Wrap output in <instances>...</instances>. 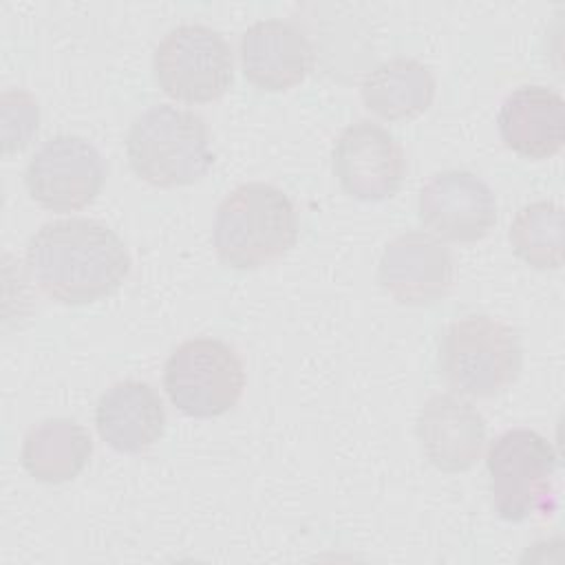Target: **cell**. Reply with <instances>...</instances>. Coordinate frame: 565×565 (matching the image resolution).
<instances>
[{
	"label": "cell",
	"mask_w": 565,
	"mask_h": 565,
	"mask_svg": "<svg viewBox=\"0 0 565 565\" xmlns=\"http://www.w3.org/2000/svg\"><path fill=\"white\" fill-rule=\"evenodd\" d=\"M104 179V157L88 139L77 135L46 139L24 170V185L31 199L53 212L86 207L102 192Z\"/></svg>",
	"instance_id": "8"
},
{
	"label": "cell",
	"mask_w": 565,
	"mask_h": 565,
	"mask_svg": "<svg viewBox=\"0 0 565 565\" xmlns=\"http://www.w3.org/2000/svg\"><path fill=\"white\" fill-rule=\"evenodd\" d=\"M331 163L340 188L360 201L391 199L406 177V157L399 141L369 119L349 124L338 135Z\"/></svg>",
	"instance_id": "9"
},
{
	"label": "cell",
	"mask_w": 565,
	"mask_h": 565,
	"mask_svg": "<svg viewBox=\"0 0 565 565\" xmlns=\"http://www.w3.org/2000/svg\"><path fill=\"white\" fill-rule=\"evenodd\" d=\"M163 388L183 415L218 417L238 404L245 388V366L227 342L210 335L190 338L168 355Z\"/></svg>",
	"instance_id": "6"
},
{
	"label": "cell",
	"mask_w": 565,
	"mask_h": 565,
	"mask_svg": "<svg viewBox=\"0 0 565 565\" xmlns=\"http://www.w3.org/2000/svg\"><path fill=\"white\" fill-rule=\"evenodd\" d=\"M521 366L523 349L516 331L488 313L457 318L441 333L439 369L459 395H501L516 382Z\"/></svg>",
	"instance_id": "4"
},
{
	"label": "cell",
	"mask_w": 565,
	"mask_h": 565,
	"mask_svg": "<svg viewBox=\"0 0 565 565\" xmlns=\"http://www.w3.org/2000/svg\"><path fill=\"white\" fill-rule=\"evenodd\" d=\"M152 71L159 88L185 104L223 97L234 79V57L227 40L205 24H179L154 49Z\"/></svg>",
	"instance_id": "7"
},
{
	"label": "cell",
	"mask_w": 565,
	"mask_h": 565,
	"mask_svg": "<svg viewBox=\"0 0 565 565\" xmlns=\"http://www.w3.org/2000/svg\"><path fill=\"white\" fill-rule=\"evenodd\" d=\"M95 426L113 450L137 455L161 439L166 406L148 382L121 380L102 393L95 408Z\"/></svg>",
	"instance_id": "15"
},
{
	"label": "cell",
	"mask_w": 565,
	"mask_h": 565,
	"mask_svg": "<svg viewBox=\"0 0 565 565\" xmlns=\"http://www.w3.org/2000/svg\"><path fill=\"white\" fill-rule=\"evenodd\" d=\"M514 254L534 269H558L563 265V210L554 201L523 205L510 225Z\"/></svg>",
	"instance_id": "18"
},
{
	"label": "cell",
	"mask_w": 565,
	"mask_h": 565,
	"mask_svg": "<svg viewBox=\"0 0 565 565\" xmlns=\"http://www.w3.org/2000/svg\"><path fill=\"white\" fill-rule=\"evenodd\" d=\"M426 459L441 472H466L483 452L486 419L468 399L435 393L419 408L415 424Z\"/></svg>",
	"instance_id": "12"
},
{
	"label": "cell",
	"mask_w": 565,
	"mask_h": 565,
	"mask_svg": "<svg viewBox=\"0 0 565 565\" xmlns=\"http://www.w3.org/2000/svg\"><path fill=\"white\" fill-rule=\"evenodd\" d=\"M503 143L525 159H550L565 143V102L561 93L541 84L514 88L497 117Z\"/></svg>",
	"instance_id": "14"
},
{
	"label": "cell",
	"mask_w": 565,
	"mask_h": 565,
	"mask_svg": "<svg viewBox=\"0 0 565 565\" xmlns=\"http://www.w3.org/2000/svg\"><path fill=\"white\" fill-rule=\"evenodd\" d=\"M377 282L399 305H433L452 289L455 260L437 236L404 232L386 243L377 263Z\"/></svg>",
	"instance_id": "11"
},
{
	"label": "cell",
	"mask_w": 565,
	"mask_h": 565,
	"mask_svg": "<svg viewBox=\"0 0 565 565\" xmlns=\"http://www.w3.org/2000/svg\"><path fill=\"white\" fill-rule=\"evenodd\" d=\"M132 172L157 188L196 183L214 163L210 128L194 110L159 104L137 115L126 135Z\"/></svg>",
	"instance_id": "3"
},
{
	"label": "cell",
	"mask_w": 565,
	"mask_h": 565,
	"mask_svg": "<svg viewBox=\"0 0 565 565\" xmlns=\"http://www.w3.org/2000/svg\"><path fill=\"white\" fill-rule=\"evenodd\" d=\"M35 285L62 305H86L115 294L130 271L124 241L95 218H57L40 225L26 245Z\"/></svg>",
	"instance_id": "1"
},
{
	"label": "cell",
	"mask_w": 565,
	"mask_h": 565,
	"mask_svg": "<svg viewBox=\"0 0 565 565\" xmlns=\"http://www.w3.org/2000/svg\"><path fill=\"white\" fill-rule=\"evenodd\" d=\"M243 75L254 86L278 93L300 84L313 66V46L289 20H258L238 42Z\"/></svg>",
	"instance_id": "13"
},
{
	"label": "cell",
	"mask_w": 565,
	"mask_h": 565,
	"mask_svg": "<svg viewBox=\"0 0 565 565\" xmlns=\"http://www.w3.org/2000/svg\"><path fill=\"white\" fill-rule=\"evenodd\" d=\"M360 95L364 106L382 119H415L433 104L435 77L424 62L395 55L366 73Z\"/></svg>",
	"instance_id": "17"
},
{
	"label": "cell",
	"mask_w": 565,
	"mask_h": 565,
	"mask_svg": "<svg viewBox=\"0 0 565 565\" xmlns=\"http://www.w3.org/2000/svg\"><path fill=\"white\" fill-rule=\"evenodd\" d=\"M419 218L444 241L477 243L497 225V196L475 172L444 170L422 185Z\"/></svg>",
	"instance_id": "10"
},
{
	"label": "cell",
	"mask_w": 565,
	"mask_h": 565,
	"mask_svg": "<svg viewBox=\"0 0 565 565\" xmlns=\"http://www.w3.org/2000/svg\"><path fill=\"white\" fill-rule=\"evenodd\" d=\"M2 110V150L4 154L18 152L38 132L40 108L31 93L22 88H7L0 97Z\"/></svg>",
	"instance_id": "19"
},
{
	"label": "cell",
	"mask_w": 565,
	"mask_h": 565,
	"mask_svg": "<svg viewBox=\"0 0 565 565\" xmlns=\"http://www.w3.org/2000/svg\"><path fill=\"white\" fill-rule=\"evenodd\" d=\"M554 446L536 430L510 428L488 448L486 468L494 508L505 521H525L554 510Z\"/></svg>",
	"instance_id": "5"
},
{
	"label": "cell",
	"mask_w": 565,
	"mask_h": 565,
	"mask_svg": "<svg viewBox=\"0 0 565 565\" xmlns=\"http://www.w3.org/2000/svg\"><path fill=\"white\" fill-rule=\"evenodd\" d=\"M93 455L88 430L68 417H49L33 424L20 450L24 470L40 483H66L75 479Z\"/></svg>",
	"instance_id": "16"
},
{
	"label": "cell",
	"mask_w": 565,
	"mask_h": 565,
	"mask_svg": "<svg viewBox=\"0 0 565 565\" xmlns=\"http://www.w3.org/2000/svg\"><path fill=\"white\" fill-rule=\"evenodd\" d=\"M298 238V212L276 185L252 181L216 207L212 245L232 269H258L285 256Z\"/></svg>",
	"instance_id": "2"
}]
</instances>
